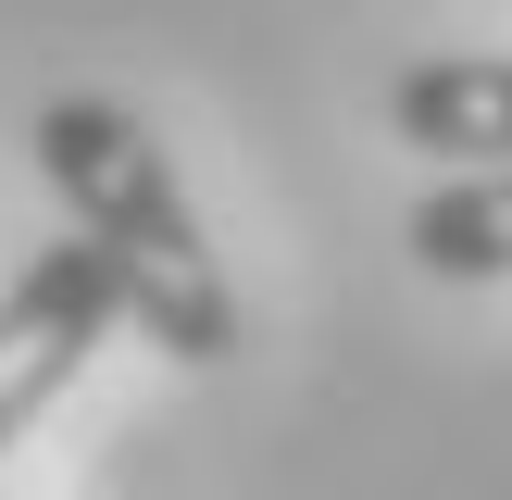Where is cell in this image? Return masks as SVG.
<instances>
[{"label": "cell", "instance_id": "2", "mask_svg": "<svg viewBox=\"0 0 512 500\" xmlns=\"http://www.w3.org/2000/svg\"><path fill=\"white\" fill-rule=\"evenodd\" d=\"M113 313H125V288H113V263H100V238H50L38 263L0 288V450L88 375V350L113 338Z\"/></svg>", "mask_w": 512, "mask_h": 500}, {"label": "cell", "instance_id": "3", "mask_svg": "<svg viewBox=\"0 0 512 500\" xmlns=\"http://www.w3.org/2000/svg\"><path fill=\"white\" fill-rule=\"evenodd\" d=\"M400 150H438V163H512V63L488 50H438L388 88Z\"/></svg>", "mask_w": 512, "mask_h": 500}, {"label": "cell", "instance_id": "4", "mask_svg": "<svg viewBox=\"0 0 512 500\" xmlns=\"http://www.w3.org/2000/svg\"><path fill=\"white\" fill-rule=\"evenodd\" d=\"M400 250H413L425 275H450V288L512 275V163H463L450 188H425L413 225H400Z\"/></svg>", "mask_w": 512, "mask_h": 500}, {"label": "cell", "instance_id": "1", "mask_svg": "<svg viewBox=\"0 0 512 500\" xmlns=\"http://www.w3.org/2000/svg\"><path fill=\"white\" fill-rule=\"evenodd\" d=\"M38 175L75 213V238H100V263H113L125 313L150 325V350H175V363H238V288H225L213 238H200L188 188H175V150L150 138L125 100H100V88L50 100L38 113Z\"/></svg>", "mask_w": 512, "mask_h": 500}]
</instances>
